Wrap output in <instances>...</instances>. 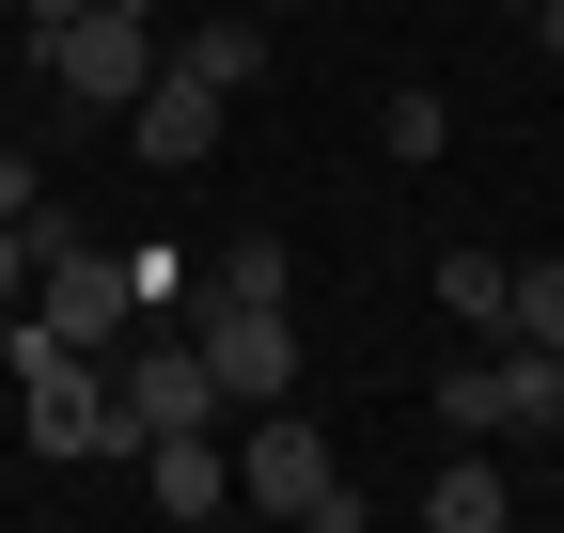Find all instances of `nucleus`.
<instances>
[{
    "label": "nucleus",
    "mask_w": 564,
    "mask_h": 533,
    "mask_svg": "<svg viewBox=\"0 0 564 533\" xmlns=\"http://www.w3.org/2000/svg\"><path fill=\"white\" fill-rule=\"evenodd\" d=\"M126 314H141L126 251H95L79 220H32V298H17V346H79V361H110V346H126Z\"/></svg>",
    "instance_id": "nucleus-1"
},
{
    "label": "nucleus",
    "mask_w": 564,
    "mask_h": 533,
    "mask_svg": "<svg viewBox=\"0 0 564 533\" xmlns=\"http://www.w3.org/2000/svg\"><path fill=\"white\" fill-rule=\"evenodd\" d=\"M440 424L455 439H564V346H470V361H440Z\"/></svg>",
    "instance_id": "nucleus-2"
},
{
    "label": "nucleus",
    "mask_w": 564,
    "mask_h": 533,
    "mask_svg": "<svg viewBox=\"0 0 564 533\" xmlns=\"http://www.w3.org/2000/svg\"><path fill=\"white\" fill-rule=\"evenodd\" d=\"M236 502L251 518H299V533H345L361 502L329 487V439L299 424V409H251V439H236Z\"/></svg>",
    "instance_id": "nucleus-3"
},
{
    "label": "nucleus",
    "mask_w": 564,
    "mask_h": 533,
    "mask_svg": "<svg viewBox=\"0 0 564 533\" xmlns=\"http://www.w3.org/2000/svg\"><path fill=\"white\" fill-rule=\"evenodd\" d=\"M204 377H220V409H282V392H299V314L282 298H204Z\"/></svg>",
    "instance_id": "nucleus-4"
},
{
    "label": "nucleus",
    "mask_w": 564,
    "mask_h": 533,
    "mask_svg": "<svg viewBox=\"0 0 564 533\" xmlns=\"http://www.w3.org/2000/svg\"><path fill=\"white\" fill-rule=\"evenodd\" d=\"M110 361H126L110 392H126V424H141V439H158V424H220V377H204L188 329H141V314H126V346H110Z\"/></svg>",
    "instance_id": "nucleus-5"
},
{
    "label": "nucleus",
    "mask_w": 564,
    "mask_h": 533,
    "mask_svg": "<svg viewBox=\"0 0 564 533\" xmlns=\"http://www.w3.org/2000/svg\"><path fill=\"white\" fill-rule=\"evenodd\" d=\"M126 157L141 173H204V157H220V95H204L188 63H158V79L126 95Z\"/></svg>",
    "instance_id": "nucleus-6"
},
{
    "label": "nucleus",
    "mask_w": 564,
    "mask_h": 533,
    "mask_svg": "<svg viewBox=\"0 0 564 533\" xmlns=\"http://www.w3.org/2000/svg\"><path fill=\"white\" fill-rule=\"evenodd\" d=\"M141 487H158V518H220V502H236L220 424H158V439H141Z\"/></svg>",
    "instance_id": "nucleus-7"
},
{
    "label": "nucleus",
    "mask_w": 564,
    "mask_h": 533,
    "mask_svg": "<svg viewBox=\"0 0 564 533\" xmlns=\"http://www.w3.org/2000/svg\"><path fill=\"white\" fill-rule=\"evenodd\" d=\"M158 63H188L204 95H251L267 79V17H251V0H236V17H188V32H158Z\"/></svg>",
    "instance_id": "nucleus-8"
},
{
    "label": "nucleus",
    "mask_w": 564,
    "mask_h": 533,
    "mask_svg": "<svg viewBox=\"0 0 564 533\" xmlns=\"http://www.w3.org/2000/svg\"><path fill=\"white\" fill-rule=\"evenodd\" d=\"M502 346H564V251L502 266Z\"/></svg>",
    "instance_id": "nucleus-9"
},
{
    "label": "nucleus",
    "mask_w": 564,
    "mask_h": 533,
    "mask_svg": "<svg viewBox=\"0 0 564 533\" xmlns=\"http://www.w3.org/2000/svg\"><path fill=\"white\" fill-rule=\"evenodd\" d=\"M204 298H299V251H282V236H220Z\"/></svg>",
    "instance_id": "nucleus-10"
},
{
    "label": "nucleus",
    "mask_w": 564,
    "mask_h": 533,
    "mask_svg": "<svg viewBox=\"0 0 564 533\" xmlns=\"http://www.w3.org/2000/svg\"><path fill=\"white\" fill-rule=\"evenodd\" d=\"M440 314H455V329H502V251L455 236V251H440Z\"/></svg>",
    "instance_id": "nucleus-11"
},
{
    "label": "nucleus",
    "mask_w": 564,
    "mask_h": 533,
    "mask_svg": "<svg viewBox=\"0 0 564 533\" xmlns=\"http://www.w3.org/2000/svg\"><path fill=\"white\" fill-rule=\"evenodd\" d=\"M423 518H440V533H486V518H502V487H486V455H455V471L423 487Z\"/></svg>",
    "instance_id": "nucleus-12"
},
{
    "label": "nucleus",
    "mask_w": 564,
    "mask_h": 533,
    "mask_svg": "<svg viewBox=\"0 0 564 533\" xmlns=\"http://www.w3.org/2000/svg\"><path fill=\"white\" fill-rule=\"evenodd\" d=\"M377 142H392V157H440V142H455V110H440V95H392V110H377Z\"/></svg>",
    "instance_id": "nucleus-13"
},
{
    "label": "nucleus",
    "mask_w": 564,
    "mask_h": 533,
    "mask_svg": "<svg viewBox=\"0 0 564 533\" xmlns=\"http://www.w3.org/2000/svg\"><path fill=\"white\" fill-rule=\"evenodd\" d=\"M0 220H47V157L32 142H0Z\"/></svg>",
    "instance_id": "nucleus-14"
},
{
    "label": "nucleus",
    "mask_w": 564,
    "mask_h": 533,
    "mask_svg": "<svg viewBox=\"0 0 564 533\" xmlns=\"http://www.w3.org/2000/svg\"><path fill=\"white\" fill-rule=\"evenodd\" d=\"M32 298V220H0V314Z\"/></svg>",
    "instance_id": "nucleus-15"
},
{
    "label": "nucleus",
    "mask_w": 564,
    "mask_h": 533,
    "mask_svg": "<svg viewBox=\"0 0 564 533\" xmlns=\"http://www.w3.org/2000/svg\"><path fill=\"white\" fill-rule=\"evenodd\" d=\"M533 47H549V63H564V0H533Z\"/></svg>",
    "instance_id": "nucleus-16"
},
{
    "label": "nucleus",
    "mask_w": 564,
    "mask_h": 533,
    "mask_svg": "<svg viewBox=\"0 0 564 533\" xmlns=\"http://www.w3.org/2000/svg\"><path fill=\"white\" fill-rule=\"evenodd\" d=\"M17 17H32V32H47V17H79V0H17Z\"/></svg>",
    "instance_id": "nucleus-17"
},
{
    "label": "nucleus",
    "mask_w": 564,
    "mask_h": 533,
    "mask_svg": "<svg viewBox=\"0 0 564 533\" xmlns=\"http://www.w3.org/2000/svg\"><path fill=\"white\" fill-rule=\"evenodd\" d=\"M0 361H17V314H0Z\"/></svg>",
    "instance_id": "nucleus-18"
},
{
    "label": "nucleus",
    "mask_w": 564,
    "mask_h": 533,
    "mask_svg": "<svg viewBox=\"0 0 564 533\" xmlns=\"http://www.w3.org/2000/svg\"><path fill=\"white\" fill-rule=\"evenodd\" d=\"M0 142H17V110H0Z\"/></svg>",
    "instance_id": "nucleus-19"
},
{
    "label": "nucleus",
    "mask_w": 564,
    "mask_h": 533,
    "mask_svg": "<svg viewBox=\"0 0 564 533\" xmlns=\"http://www.w3.org/2000/svg\"><path fill=\"white\" fill-rule=\"evenodd\" d=\"M502 17H533V0H502Z\"/></svg>",
    "instance_id": "nucleus-20"
}]
</instances>
